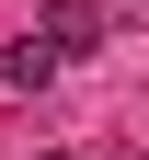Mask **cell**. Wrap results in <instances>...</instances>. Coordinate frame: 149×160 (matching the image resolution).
Wrapping results in <instances>:
<instances>
[{
	"mask_svg": "<svg viewBox=\"0 0 149 160\" xmlns=\"http://www.w3.org/2000/svg\"><path fill=\"white\" fill-rule=\"evenodd\" d=\"M35 34H46L57 57H92V46H103V0H46V23H35Z\"/></svg>",
	"mask_w": 149,
	"mask_h": 160,
	"instance_id": "6da1fadb",
	"label": "cell"
},
{
	"mask_svg": "<svg viewBox=\"0 0 149 160\" xmlns=\"http://www.w3.org/2000/svg\"><path fill=\"white\" fill-rule=\"evenodd\" d=\"M57 69H69V57H57L46 34H23V46H0V80H12V92H46Z\"/></svg>",
	"mask_w": 149,
	"mask_h": 160,
	"instance_id": "7a4b0ae2",
	"label": "cell"
},
{
	"mask_svg": "<svg viewBox=\"0 0 149 160\" xmlns=\"http://www.w3.org/2000/svg\"><path fill=\"white\" fill-rule=\"evenodd\" d=\"M35 160H69V149H35Z\"/></svg>",
	"mask_w": 149,
	"mask_h": 160,
	"instance_id": "3957f363",
	"label": "cell"
},
{
	"mask_svg": "<svg viewBox=\"0 0 149 160\" xmlns=\"http://www.w3.org/2000/svg\"><path fill=\"white\" fill-rule=\"evenodd\" d=\"M115 160H138V149H115Z\"/></svg>",
	"mask_w": 149,
	"mask_h": 160,
	"instance_id": "277c9868",
	"label": "cell"
}]
</instances>
